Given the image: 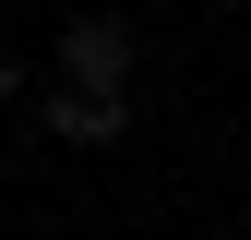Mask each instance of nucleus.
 <instances>
[{
	"label": "nucleus",
	"mask_w": 251,
	"mask_h": 240,
	"mask_svg": "<svg viewBox=\"0 0 251 240\" xmlns=\"http://www.w3.org/2000/svg\"><path fill=\"white\" fill-rule=\"evenodd\" d=\"M60 72H72V84H96V96H120V84H132V24H120V12H72Z\"/></svg>",
	"instance_id": "nucleus-1"
},
{
	"label": "nucleus",
	"mask_w": 251,
	"mask_h": 240,
	"mask_svg": "<svg viewBox=\"0 0 251 240\" xmlns=\"http://www.w3.org/2000/svg\"><path fill=\"white\" fill-rule=\"evenodd\" d=\"M120 120H132V96H96V84H60L48 96V132L60 144H120Z\"/></svg>",
	"instance_id": "nucleus-2"
}]
</instances>
